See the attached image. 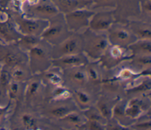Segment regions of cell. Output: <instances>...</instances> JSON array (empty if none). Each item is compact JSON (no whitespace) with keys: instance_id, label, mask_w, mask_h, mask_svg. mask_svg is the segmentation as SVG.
Instances as JSON below:
<instances>
[{"instance_id":"3957f363","label":"cell","mask_w":151,"mask_h":130,"mask_svg":"<svg viewBox=\"0 0 151 130\" xmlns=\"http://www.w3.org/2000/svg\"><path fill=\"white\" fill-rule=\"evenodd\" d=\"M111 22L110 18H97L92 22V26L97 29H104L107 28Z\"/></svg>"},{"instance_id":"7a4b0ae2","label":"cell","mask_w":151,"mask_h":130,"mask_svg":"<svg viewBox=\"0 0 151 130\" xmlns=\"http://www.w3.org/2000/svg\"><path fill=\"white\" fill-rule=\"evenodd\" d=\"M34 11L47 15H54L58 12L57 9L54 5L50 4H42L37 5L34 8Z\"/></svg>"},{"instance_id":"277c9868","label":"cell","mask_w":151,"mask_h":130,"mask_svg":"<svg viewBox=\"0 0 151 130\" xmlns=\"http://www.w3.org/2000/svg\"><path fill=\"white\" fill-rule=\"evenodd\" d=\"M63 30V28L60 26L57 25V26H54L48 29L44 33V36L45 37H51L54 36L58 35L60 34Z\"/></svg>"},{"instance_id":"ba28073f","label":"cell","mask_w":151,"mask_h":130,"mask_svg":"<svg viewBox=\"0 0 151 130\" xmlns=\"http://www.w3.org/2000/svg\"><path fill=\"white\" fill-rule=\"evenodd\" d=\"M80 61V59L76 57H72V58H69L67 59H65V60H64V63H77L78 62Z\"/></svg>"},{"instance_id":"9c48e42d","label":"cell","mask_w":151,"mask_h":130,"mask_svg":"<svg viewBox=\"0 0 151 130\" xmlns=\"http://www.w3.org/2000/svg\"><path fill=\"white\" fill-rule=\"evenodd\" d=\"M34 52H35L36 54H37L38 55H41L43 53V51L38 48H35L34 49Z\"/></svg>"},{"instance_id":"52a82bcc","label":"cell","mask_w":151,"mask_h":130,"mask_svg":"<svg viewBox=\"0 0 151 130\" xmlns=\"http://www.w3.org/2000/svg\"><path fill=\"white\" fill-rule=\"evenodd\" d=\"M67 112V110L64 108H59L52 111V114L57 116H61L64 115Z\"/></svg>"},{"instance_id":"8fae6325","label":"cell","mask_w":151,"mask_h":130,"mask_svg":"<svg viewBox=\"0 0 151 130\" xmlns=\"http://www.w3.org/2000/svg\"><path fill=\"white\" fill-rule=\"evenodd\" d=\"M76 77H77V78H82L83 77V75L81 74V73H77L76 74Z\"/></svg>"},{"instance_id":"7c38bea8","label":"cell","mask_w":151,"mask_h":130,"mask_svg":"<svg viewBox=\"0 0 151 130\" xmlns=\"http://www.w3.org/2000/svg\"><path fill=\"white\" fill-rule=\"evenodd\" d=\"M70 119H71V120H73V121H77V117H73V116H71V117H70Z\"/></svg>"},{"instance_id":"6da1fadb","label":"cell","mask_w":151,"mask_h":130,"mask_svg":"<svg viewBox=\"0 0 151 130\" xmlns=\"http://www.w3.org/2000/svg\"><path fill=\"white\" fill-rule=\"evenodd\" d=\"M18 20V22L19 24L21 30L23 32L29 34H34L40 30L41 22L31 20Z\"/></svg>"},{"instance_id":"8992f818","label":"cell","mask_w":151,"mask_h":130,"mask_svg":"<svg viewBox=\"0 0 151 130\" xmlns=\"http://www.w3.org/2000/svg\"><path fill=\"white\" fill-rule=\"evenodd\" d=\"M114 35L116 37L121 40H126L127 38H129V33L127 32H126L124 30H120L114 33Z\"/></svg>"},{"instance_id":"30bf717a","label":"cell","mask_w":151,"mask_h":130,"mask_svg":"<svg viewBox=\"0 0 151 130\" xmlns=\"http://www.w3.org/2000/svg\"><path fill=\"white\" fill-rule=\"evenodd\" d=\"M80 98L83 101H86L87 100V98L86 97V96L85 95H83L82 94H80Z\"/></svg>"},{"instance_id":"5b68a950","label":"cell","mask_w":151,"mask_h":130,"mask_svg":"<svg viewBox=\"0 0 151 130\" xmlns=\"http://www.w3.org/2000/svg\"><path fill=\"white\" fill-rule=\"evenodd\" d=\"M76 46L77 42L75 39H73L70 40L65 44L64 49L66 52H72L76 49Z\"/></svg>"}]
</instances>
